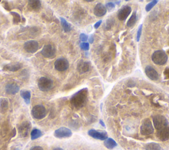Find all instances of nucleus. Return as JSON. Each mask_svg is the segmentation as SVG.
<instances>
[{
	"mask_svg": "<svg viewBox=\"0 0 169 150\" xmlns=\"http://www.w3.org/2000/svg\"><path fill=\"white\" fill-rule=\"evenodd\" d=\"M54 85V82L51 79L42 77L39 79V82H38V87H39L40 91L46 92L52 89Z\"/></svg>",
	"mask_w": 169,
	"mask_h": 150,
	"instance_id": "7ed1b4c3",
	"label": "nucleus"
},
{
	"mask_svg": "<svg viewBox=\"0 0 169 150\" xmlns=\"http://www.w3.org/2000/svg\"><path fill=\"white\" fill-rule=\"evenodd\" d=\"M145 72L146 75L153 81H156L159 79V73L152 66L148 65L145 67Z\"/></svg>",
	"mask_w": 169,
	"mask_h": 150,
	"instance_id": "2eb2a0df",
	"label": "nucleus"
},
{
	"mask_svg": "<svg viewBox=\"0 0 169 150\" xmlns=\"http://www.w3.org/2000/svg\"><path fill=\"white\" fill-rule=\"evenodd\" d=\"M88 89L83 88L73 95L70 99V103L75 108H81L84 107L88 99Z\"/></svg>",
	"mask_w": 169,
	"mask_h": 150,
	"instance_id": "f257e3e1",
	"label": "nucleus"
},
{
	"mask_svg": "<svg viewBox=\"0 0 169 150\" xmlns=\"http://www.w3.org/2000/svg\"><path fill=\"white\" fill-rule=\"evenodd\" d=\"M100 124H101V125H102V126H104V127H105V123H104V122H102V120H100Z\"/></svg>",
	"mask_w": 169,
	"mask_h": 150,
	"instance_id": "4c0bfd02",
	"label": "nucleus"
},
{
	"mask_svg": "<svg viewBox=\"0 0 169 150\" xmlns=\"http://www.w3.org/2000/svg\"><path fill=\"white\" fill-rule=\"evenodd\" d=\"M31 123L28 121H25L22 123L19 127V133L21 137L24 138L28 136L30 129H31Z\"/></svg>",
	"mask_w": 169,
	"mask_h": 150,
	"instance_id": "ddd939ff",
	"label": "nucleus"
},
{
	"mask_svg": "<svg viewBox=\"0 0 169 150\" xmlns=\"http://www.w3.org/2000/svg\"><path fill=\"white\" fill-rule=\"evenodd\" d=\"M30 150H44V149L42 147H40V146H34L30 149Z\"/></svg>",
	"mask_w": 169,
	"mask_h": 150,
	"instance_id": "c9c22d12",
	"label": "nucleus"
},
{
	"mask_svg": "<svg viewBox=\"0 0 169 150\" xmlns=\"http://www.w3.org/2000/svg\"><path fill=\"white\" fill-rule=\"evenodd\" d=\"M146 150H161V148L159 144L157 143H149L145 146Z\"/></svg>",
	"mask_w": 169,
	"mask_h": 150,
	"instance_id": "a878e982",
	"label": "nucleus"
},
{
	"mask_svg": "<svg viewBox=\"0 0 169 150\" xmlns=\"http://www.w3.org/2000/svg\"><path fill=\"white\" fill-rule=\"evenodd\" d=\"M11 14L12 15L13 17V22H14V23H20L21 21V18L19 14H18L17 13H15V12H11Z\"/></svg>",
	"mask_w": 169,
	"mask_h": 150,
	"instance_id": "cd10ccee",
	"label": "nucleus"
},
{
	"mask_svg": "<svg viewBox=\"0 0 169 150\" xmlns=\"http://www.w3.org/2000/svg\"><path fill=\"white\" fill-rule=\"evenodd\" d=\"M102 22V20H100V21H98V22H97V23H95V26H94L95 29H97L98 28H99V27H100V24H101Z\"/></svg>",
	"mask_w": 169,
	"mask_h": 150,
	"instance_id": "f704fd0d",
	"label": "nucleus"
},
{
	"mask_svg": "<svg viewBox=\"0 0 169 150\" xmlns=\"http://www.w3.org/2000/svg\"><path fill=\"white\" fill-rule=\"evenodd\" d=\"M41 7V2L39 0L29 1V8L32 11H38Z\"/></svg>",
	"mask_w": 169,
	"mask_h": 150,
	"instance_id": "aec40b11",
	"label": "nucleus"
},
{
	"mask_svg": "<svg viewBox=\"0 0 169 150\" xmlns=\"http://www.w3.org/2000/svg\"><path fill=\"white\" fill-rule=\"evenodd\" d=\"M91 68V64L89 62L81 60L78 63L77 70L80 73H84L89 72Z\"/></svg>",
	"mask_w": 169,
	"mask_h": 150,
	"instance_id": "f3484780",
	"label": "nucleus"
},
{
	"mask_svg": "<svg viewBox=\"0 0 169 150\" xmlns=\"http://www.w3.org/2000/svg\"><path fill=\"white\" fill-rule=\"evenodd\" d=\"M88 134L96 140H105L108 138L107 133L106 132H100V131L95 130L94 129L90 130L88 132Z\"/></svg>",
	"mask_w": 169,
	"mask_h": 150,
	"instance_id": "f8f14e48",
	"label": "nucleus"
},
{
	"mask_svg": "<svg viewBox=\"0 0 169 150\" xmlns=\"http://www.w3.org/2000/svg\"><path fill=\"white\" fill-rule=\"evenodd\" d=\"M106 12H107V9H106L105 5L101 4V3H99V4L95 5L94 8V14L97 17H103V16L105 15Z\"/></svg>",
	"mask_w": 169,
	"mask_h": 150,
	"instance_id": "dca6fc26",
	"label": "nucleus"
},
{
	"mask_svg": "<svg viewBox=\"0 0 169 150\" xmlns=\"http://www.w3.org/2000/svg\"><path fill=\"white\" fill-rule=\"evenodd\" d=\"M105 7L106 8V9H108V11H111L112 9H114V7H115V5H114V4L112 2H108L107 4H106Z\"/></svg>",
	"mask_w": 169,
	"mask_h": 150,
	"instance_id": "7c9ffc66",
	"label": "nucleus"
},
{
	"mask_svg": "<svg viewBox=\"0 0 169 150\" xmlns=\"http://www.w3.org/2000/svg\"><path fill=\"white\" fill-rule=\"evenodd\" d=\"M24 49L26 52L34 54L39 50V43L36 40H29L24 43Z\"/></svg>",
	"mask_w": 169,
	"mask_h": 150,
	"instance_id": "9d476101",
	"label": "nucleus"
},
{
	"mask_svg": "<svg viewBox=\"0 0 169 150\" xmlns=\"http://www.w3.org/2000/svg\"><path fill=\"white\" fill-rule=\"evenodd\" d=\"M19 87L16 83H9L5 87V91L9 95H15L19 91Z\"/></svg>",
	"mask_w": 169,
	"mask_h": 150,
	"instance_id": "a211bd4d",
	"label": "nucleus"
},
{
	"mask_svg": "<svg viewBox=\"0 0 169 150\" xmlns=\"http://www.w3.org/2000/svg\"><path fill=\"white\" fill-rule=\"evenodd\" d=\"M21 68V65L19 63L17 64H9L4 67V70L8 72H16Z\"/></svg>",
	"mask_w": 169,
	"mask_h": 150,
	"instance_id": "6ab92c4d",
	"label": "nucleus"
},
{
	"mask_svg": "<svg viewBox=\"0 0 169 150\" xmlns=\"http://www.w3.org/2000/svg\"><path fill=\"white\" fill-rule=\"evenodd\" d=\"M153 125L157 131L169 126L168 120L164 116L160 115V114L155 116L153 118Z\"/></svg>",
	"mask_w": 169,
	"mask_h": 150,
	"instance_id": "20e7f679",
	"label": "nucleus"
},
{
	"mask_svg": "<svg viewBox=\"0 0 169 150\" xmlns=\"http://www.w3.org/2000/svg\"><path fill=\"white\" fill-rule=\"evenodd\" d=\"M140 132L143 136H148L154 132V128L149 118L144 119L140 127Z\"/></svg>",
	"mask_w": 169,
	"mask_h": 150,
	"instance_id": "39448f33",
	"label": "nucleus"
},
{
	"mask_svg": "<svg viewBox=\"0 0 169 150\" xmlns=\"http://www.w3.org/2000/svg\"><path fill=\"white\" fill-rule=\"evenodd\" d=\"M104 145L107 149H112L117 146V143L112 138H107L104 141Z\"/></svg>",
	"mask_w": 169,
	"mask_h": 150,
	"instance_id": "4be33fe9",
	"label": "nucleus"
},
{
	"mask_svg": "<svg viewBox=\"0 0 169 150\" xmlns=\"http://www.w3.org/2000/svg\"><path fill=\"white\" fill-rule=\"evenodd\" d=\"M72 136V132L70 129L67 128L66 127H61L57 129L54 132V136L56 138L62 139V138H69Z\"/></svg>",
	"mask_w": 169,
	"mask_h": 150,
	"instance_id": "1a4fd4ad",
	"label": "nucleus"
},
{
	"mask_svg": "<svg viewBox=\"0 0 169 150\" xmlns=\"http://www.w3.org/2000/svg\"><path fill=\"white\" fill-rule=\"evenodd\" d=\"M132 12V8L128 5H125L118 10L117 17L120 21H125Z\"/></svg>",
	"mask_w": 169,
	"mask_h": 150,
	"instance_id": "9b49d317",
	"label": "nucleus"
},
{
	"mask_svg": "<svg viewBox=\"0 0 169 150\" xmlns=\"http://www.w3.org/2000/svg\"><path fill=\"white\" fill-rule=\"evenodd\" d=\"M69 66V62L67 59L64 58H59L57 59L55 63H54V67L55 69L58 72H64L67 70Z\"/></svg>",
	"mask_w": 169,
	"mask_h": 150,
	"instance_id": "6e6552de",
	"label": "nucleus"
},
{
	"mask_svg": "<svg viewBox=\"0 0 169 150\" xmlns=\"http://www.w3.org/2000/svg\"><path fill=\"white\" fill-rule=\"evenodd\" d=\"M157 136L159 140L165 141L169 140V126L157 131Z\"/></svg>",
	"mask_w": 169,
	"mask_h": 150,
	"instance_id": "4468645a",
	"label": "nucleus"
},
{
	"mask_svg": "<svg viewBox=\"0 0 169 150\" xmlns=\"http://www.w3.org/2000/svg\"><path fill=\"white\" fill-rule=\"evenodd\" d=\"M53 150H63V149H62L60 148H54Z\"/></svg>",
	"mask_w": 169,
	"mask_h": 150,
	"instance_id": "58836bf2",
	"label": "nucleus"
},
{
	"mask_svg": "<svg viewBox=\"0 0 169 150\" xmlns=\"http://www.w3.org/2000/svg\"><path fill=\"white\" fill-rule=\"evenodd\" d=\"M164 75L165 79H169V67L166 68L164 72Z\"/></svg>",
	"mask_w": 169,
	"mask_h": 150,
	"instance_id": "72a5a7b5",
	"label": "nucleus"
},
{
	"mask_svg": "<svg viewBox=\"0 0 169 150\" xmlns=\"http://www.w3.org/2000/svg\"><path fill=\"white\" fill-rule=\"evenodd\" d=\"M142 27H143L142 24H141V25L139 27L137 33V41H140L141 34V31H142Z\"/></svg>",
	"mask_w": 169,
	"mask_h": 150,
	"instance_id": "2f4dec72",
	"label": "nucleus"
},
{
	"mask_svg": "<svg viewBox=\"0 0 169 150\" xmlns=\"http://www.w3.org/2000/svg\"><path fill=\"white\" fill-rule=\"evenodd\" d=\"M42 135V133L41 131H40L39 129L34 128L32 130V132L31 133V140H37V139L41 137Z\"/></svg>",
	"mask_w": 169,
	"mask_h": 150,
	"instance_id": "b1692460",
	"label": "nucleus"
},
{
	"mask_svg": "<svg viewBox=\"0 0 169 150\" xmlns=\"http://www.w3.org/2000/svg\"><path fill=\"white\" fill-rule=\"evenodd\" d=\"M9 106L8 100L5 98H1L0 99V111L2 113H5L7 111Z\"/></svg>",
	"mask_w": 169,
	"mask_h": 150,
	"instance_id": "5701e85b",
	"label": "nucleus"
},
{
	"mask_svg": "<svg viewBox=\"0 0 169 150\" xmlns=\"http://www.w3.org/2000/svg\"><path fill=\"white\" fill-rule=\"evenodd\" d=\"M158 3L157 0H154V1H152L148 4V5H146L145 7V10L147 11H151V9H152L153 7L155 5H156Z\"/></svg>",
	"mask_w": 169,
	"mask_h": 150,
	"instance_id": "c85d7f7f",
	"label": "nucleus"
},
{
	"mask_svg": "<svg viewBox=\"0 0 169 150\" xmlns=\"http://www.w3.org/2000/svg\"><path fill=\"white\" fill-rule=\"evenodd\" d=\"M89 42L90 43L93 42V37H92V36H91V37L89 38Z\"/></svg>",
	"mask_w": 169,
	"mask_h": 150,
	"instance_id": "e433bc0d",
	"label": "nucleus"
},
{
	"mask_svg": "<svg viewBox=\"0 0 169 150\" xmlns=\"http://www.w3.org/2000/svg\"><path fill=\"white\" fill-rule=\"evenodd\" d=\"M79 39H80V40H81L82 42H85V41H87V39H88V37H87L85 34L82 33V34H80Z\"/></svg>",
	"mask_w": 169,
	"mask_h": 150,
	"instance_id": "473e14b6",
	"label": "nucleus"
},
{
	"mask_svg": "<svg viewBox=\"0 0 169 150\" xmlns=\"http://www.w3.org/2000/svg\"><path fill=\"white\" fill-rule=\"evenodd\" d=\"M41 53L43 56L46 58H52L56 56V49L54 45L48 44L44 46Z\"/></svg>",
	"mask_w": 169,
	"mask_h": 150,
	"instance_id": "0eeeda50",
	"label": "nucleus"
},
{
	"mask_svg": "<svg viewBox=\"0 0 169 150\" xmlns=\"http://www.w3.org/2000/svg\"><path fill=\"white\" fill-rule=\"evenodd\" d=\"M136 21H137V15L136 13L134 12L131 16L130 19L127 22V26L128 27H132L135 24Z\"/></svg>",
	"mask_w": 169,
	"mask_h": 150,
	"instance_id": "bb28decb",
	"label": "nucleus"
},
{
	"mask_svg": "<svg viewBox=\"0 0 169 150\" xmlns=\"http://www.w3.org/2000/svg\"><path fill=\"white\" fill-rule=\"evenodd\" d=\"M31 114L32 117L35 119H42L46 116V109L43 105H36L32 108L31 111Z\"/></svg>",
	"mask_w": 169,
	"mask_h": 150,
	"instance_id": "423d86ee",
	"label": "nucleus"
},
{
	"mask_svg": "<svg viewBox=\"0 0 169 150\" xmlns=\"http://www.w3.org/2000/svg\"><path fill=\"white\" fill-rule=\"evenodd\" d=\"M20 95L21 97L24 99L26 104L29 105L30 103H31V92L28 91V90H22L21 91Z\"/></svg>",
	"mask_w": 169,
	"mask_h": 150,
	"instance_id": "412c9836",
	"label": "nucleus"
},
{
	"mask_svg": "<svg viewBox=\"0 0 169 150\" xmlns=\"http://www.w3.org/2000/svg\"><path fill=\"white\" fill-rule=\"evenodd\" d=\"M80 48L81 50L87 51L89 50V44L87 42H82L80 44Z\"/></svg>",
	"mask_w": 169,
	"mask_h": 150,
	"instance_id": "c756f323",
	"label": "nucleus"
},
{
	"mask_svg": "<svg viewBox=\"0 0 169 150\" xmlns=\"http://www.w3.org/2000/svg\"><path fill=\"white\" fill-rule=\"evenodd\" d=\"M60 21L62 26L63 27L64 31L66 32H69L71 31V29H72V26H71V24L63 17H60Z\"/></svg>",
	"mask_w": 169,
	"mask_h": 150,
	"instance_id": "393cba45",
	"label": "nucleus"
},
{
	"mask_svg": "<svg viewBox=\"0 0 169 150\" xmlns=\"http://www.w3.org/2000/svg\"><path fill=\"white\" fill-rule=\"evenodd\" d=\"M151 59L154 64L163 65H165L167 62L168 56L165 51L159 50L154 52L153 54H152Z\"/></svg>",
	"mask_w": 169,
	"mask_h": 150,
	"instance_id": "f03ea898",
	"label": "nucleus"
}]
</instances>
